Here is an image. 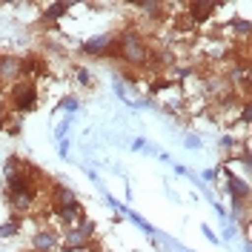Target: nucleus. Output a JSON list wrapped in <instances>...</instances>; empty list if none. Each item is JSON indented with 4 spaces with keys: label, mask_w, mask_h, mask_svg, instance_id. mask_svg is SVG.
<instances>
[{
    "label": "nucleus",
    "mask_w": 252,
    "mask_h": 252,
    "mask_svg": "<svg viewBox=\"0 0 252 252\" xmlns=\"http://www.w3.org/2000/svg\"><path fill=\"white\" fill-rule=\"evenodd\" d=\"M52 215H55V220L61 223V229H69V226H78L80 218H86V209H83V204H72V206H58V209H52Z\"/></svg>",
    "instance_id": "obj_8"
},
{
    "label": "nucleus",
    "mask_w": 252,
    "mask_h": 252,
    "mask_svg": "<svg viewBox=\"0 0 252 252\" xmlns=\"http://www.w3.org/2000/svg\"><path fill=\"white\" fill-rule=\"evenodd\" d=\"M184 9H187V20L192 26H206L215 17V6L209 0H189Z\"/></svg>",
    "instance_id": "obj_5"
},
{
    "label": "nucleus",
    "mask_w": 252,
    "mask_h": 252,
    "mask_svg": "<svg viewBox=\"0 0 252 252\" xmlns=\"http://www.w3.org/2000/svg\"><path fill=\"white\" fill-rule=\"evenodd\" d=\"M172 86H175V83H172L169 78H166V75H155V78H152V83H149L146 89H149V97H155V94H163V92H169Z\"/></svg>",
    "instance_id": "obj_16"
},
{
    "label": "nucleus",
    "mask_w": 252,
    "mask_h": 252,
    "mask_svg": "<svg viewBox=\"0 0 252 252\" xmlns=\"http://www.w3.org/2000/svg\"><path fill=\"white\" fill-rule=\"evenodd\" d=\"M20 80V55H0V86Z\"/></svg>",
    "instance_id": "obj_9"
},
{
    "label": "nucleus",
    "mask_w": 252,
    "mask_h": 252,
    "mask_svg": "<svg viewBox=\"0 0 252 252\" xmlns=\"http://www.w3.org/2000/svg\"><path fill=\"white\" fill-rule=\"evenodd\" d=\"M61 250V232H55L52 226H40L32 235V252H55Z\"/></svg>",
    "instance_id": "obj_7"
},
{
    "label": "nucleus",
    "mask_w": 252,
    "mask_h": 252,
    "mask_svg": "<svg viewBox=\"0 0 252 252\" xmlns=\"http://www.w3.org/2000/svg\"><path fill=\"white\" fill-rule=\"evenodd\" d=\"M86 252H100V250H97V247H94V244H92V247H89V250H86Z\"/></svg>",
    "instance_id": "obj_31"
},
{
    "label": "nucleus",
    "mask_w": 252,
    "mask_h": 252,
    "mask_svg": "<svg viewBox=\"0 0 252 252\" xmlns=\"http://www.w3.org/2000/svg\"><path fill=\"white\" fill-rule=\"evenodd\" d=\"M218 146H220V152H223L226 158H232V155L238 152V146H241V143H238V138H235V135H220Z\"/></svg>",
    "instance_id": "obj_19"
},
{
    "label": "nucleus",
    "mask_w": 252,
    "mask_h": 252,
    "mask_svg": "<svg viewBox=\"0 0 252 252\" xmlns=\"http://www.w3.org/2000/svg\"><path fill=\"white\" fill-rule=\"evenodd\" d=\"M78 229H80V232H83V235H86V238H92V241H94V235H97V220H94V218H89V215H86V218H80Z\"/></svg>",
    "instance_id": "obj_22"
},
{
    "label": "nucleus",
    "mask_w": 252,
    "mask_h": 252,
    "mask_svg": "<svg viewBox=\"0 0 252 252\" xmlns=\"http://www.w3.org/2000/svg\"><path fill=\"white\" fill-rule=\"evenodd\" d=\"M58 109H63L66 115H75V112H80V100H78V94H66L61 103H58Z\"/></svg>",
    "instance_id": "obj_21"
},
{
    "label": "nucleus",
    "mask_w": 252,
    "mask_h": 252,
    "mask_svg": "<svg viewBox=\"0 0 252 252\" xmlns=\"http://www.w3.org/2000/svg\"><path fill=\"white\" fill-rule=\"evenodd\" d=\"M6 201H9V206H12V215H26V212H32V206H34V201H37V189H29V192H17V195H6Z\"/></svg>",
    "instance_id": "obj_11"
},
{
    "label": "nucleus",
    "mask_w": 252,
    "mask_h": 252,
    "mask_svg": "<svg viewBox=\"0 0 252 252\" xmlns=\"http://www.w3.org/2000/svg\"><path fill=\"white\" fill-rule=\"evenodd\" d=\"M58 155H61V158H69V138L58 141Z\"/></svg>",
    "instance_id": "obj_29"
},
{
    "label": "nucleus",
    "mask_w": 252,
    "mask_h": 252,
    "mask_svg": "<svg viewBox=\"0 0 252 252\" xmlns=\"http://www.w3.org/2000/svg\"><path fill=\"white\" fill-rule=\"evenodd\" d=\"M94 241L86 238L78 226H69V229H61V250L63 252H86Z\"/></svg>",
    "instance_id": "obj_6"
},
{
    "label": "nucleus",
    "mask_w": 252,
    "mask_h": 252,
    "mask_svg": "<svg viewBox=\"0 0 252 252\" xmlns=\"http://www.w3.org/2000/svg\"><path fill=\"white\" fill-rule=\"evenodd\" d=\"M184 146H187L189 152H201L204 138H201V135H195V132H187V135H184Z\"/></svg>",
    "instance_id": "obj_23"
},
{
    "label": "nucleus",
    "mask_w": 252,
    "mask_h": 252,
    "mask_svg": "<svg viewBox=\"0 0 252 252\" xmlns=\"http://www.w3.org/2000/svg\"><path fill=\"white\" fill-rule=\"evenodd\" d=\"M201 232L206 235V241H209V244H220V241H218V235H215V232L209 229V223H204V226H201Z\"/></svg>",
    "instance_id": "obj_28"
},
{
    "label": "nucleus",
    "mask_w": 252,
    "mask_h": 252,
    "mask_svg": "<svg viewBox=\"0 0 252 252\" xmlns=\"http://www.w3.org/2000/svg\"><path fill=\"white\" fill-rule=\"evenodd\" d=\"M49 204H52V209H58V206H72V204H78V192L72 187L55 184V187H52V195H49Z\"/></svg>",
    "instance_id": "obj_12"
},
{
    "label": "nucleus",
    "mask_w": 252,
    "mask_h": 252,
    "mask_svg": "<svg viewBox=\"0 0 252 252\" xmlns=\"http://www.w3.org/2000/svg\"><path fill=\"white\" fill-rule=\"evenodd\" d=\"M20 226H23V218H20V215H12L6 223H0V241H3V238L17 235V232H20Z\"/></svg>",
    "instance_id": "obj_17"
},
{
    "label": "nucleus",
    "mask_w": 252,
    "mask_h": 252,
    "mask_svg": "<svg viewBox=\"0 0 252 252\" xmlns=\"http://www.w3.org/2000/svg\"><path fill=\"white\" fill-rule=\"evenodd\" d=\"M6 100H9V112L12 115H29L40 106V92H37V83L34 80H17L9 86V94H6Z\"/></svg>",
    "instance_id": "obj_2"
},
{
    "label": "nucleus",
    "mask_w": 252,
    "mask_h": 252,
    "mask_svg": "<svg viewBox=\"0 0 252 252\" xmlns=\"http://www.w3.org/2000/svg\"><path fill=\"white\" fill-rule=\"evenodd\" d=\"M112 89H115V94H118V97H121L124 103H129V94H126V83H124L121 78H115V80H112Z\"/></svg>",
    "instance_id": "obj_26"
},
{
    "label": "nucleus",
    "mask_w": 252,
    "mask_h": 252,
    "mask_svg": "<svg viewBox=\"0 0 252 252\" xmlns=\"http://www.w3.org/2000/svg\"><path fill=\"white\" fill-rule=\"evenodd\" d=\"M69 129H72V115H66V118L61 121V124L55 126V138H58V141L69 138Z\"/></svg>",
    "instance_id": "obj_24"
},
{
    "label": "nucleus",
    "mask_w": 252,
    "mask_h": 252,
    "mask_svg": "<svg viewBox=\"0 0 252 252\" xmlns=\"http://www.w3.org/2000/svg\"><path fill=\"white\" fill-rule=\"evenodd\" d=\"M75 75H78V83L80 86H92L94 80H92V72L86 69V66H75Z\"/></svg>",
    "instance_id": "obj_25"
},
{
    "label": "nucleus",
    "mask_w": 252,
    "mask_h": 252,
    "mask_svg": "<svg viewBox=\"0 0 252 252\" xmlns=\"http://www.w3.org/2000/svg\"><path fill=\"white\" fill-rule=\"evenodd\" d=\"M198 178H201L204 184H212V181H218V169H204Z\"/></svg>",
    "instance_id": "obj_27"
},
{
    "label": "nucleus",
    "mask_w": 252,
    "mask_h": 252,
    "mask_svg": "<svg viewBox=\"0 0 252 252\" xmlns=\"http://www.w3.org/2000/svg\"><path fill=\"white\" fill-rule=\"evenodd\" d=\"M223 192H226L229 198H235V201H250V195H252L250 181H247L244 175H229V178H223Z\"/></svg>",
    "instance_id": "obj_10"
},
{
    "label": "nucleus",
    "mask_w": 252,
    "mask_h": 252,
    "mask_svg": "<svg viewBox=\"0 0 252 252\" xmlns=\"http://www.w3.org/2000/svg\"><path fill=\"white\" fill-rule=\"evenodd\" d=\"M201 92H204V97H209V100H220V97L232 94L235 89L229 86V80L223 78V75H204V78H201Z\"/></svg>",
    "instance_id": "obj_4"
},
{
    "label": "nucleus",
    "mask_w": 252,
    "mask_h": 252,
    "mask_svg": "<svg viewBox=\"0 0 252 252\" xmlns=\"http://www.w3.org/2000/svg\"><path fill=\"white\" fill-rule=\"evenodd\" d=\"M20 166H23V160L17 155L6 158V163H3V181H9V178H15L17 172H20Z\"/></svg>",
    "instance_id": "obj_20"
},
{
    "label": "nucleus",
    "mask_w": 252,
    "mask_h": 252,
    "mask_svg": "<svg viewBox=\"0 0 252 252\" xmlns=\"http://www.w3.org/2000/svg\"><path fill=\"white\" fill-rule=\"evenodd\" d=\"M250 20H244V17H232L223 29H220V34H232V37H238V40H250Z\"/></svg>",
    "instance_id": "obj_14"
},
{
    "label": "nucleus",
    "mask_w": 252,
    "mask_h": 252,
    "mask_svg": "<svg viewBox=\"0 0 252 252\" xmlns=\"http://www.w3.org/2000/svg\"><path fill=\"white\" fill-rule=\"evenodd\" d=\"M3 118H6V112H0V135H3Z\"/></svg>",
    "instance_id": "obj_30"
},
{
    "label": "nucleus",
    "mask_w": 252,
    "mask_h": 252,
    "mask_svg": "<svg viewBox=\"0 0 252 252\" xmlns=\"http://www.w3.org/2000/svg\"><path fill=\"white\" fill-rule=\"evenodd\" d=\"M80 55L100 58V61H118V32H100L80 43Z\"/></svg>",
    "instance_id": "obj_3"
},
{
    "label": "nucleus",
    "mask_w": 252,
    "mask_h": 252,
    "mask_svg": "<svg viewBox=\"0 0 252 252\" xmlns=\"http://www.w3.org/2000/svg\"><path fill=\"white\" fill-rule=\"evenodd\" d=\"M72 9H75V3H69V0H58V3H46V6H43V20H46V23H58V20H61V17H66L69 15V12H72Z\"/></svg>",
    "instance_id": "obj_13"
},
{
    "label": "nucleus",
    "mask_w": 252,
    "mask_h": 252,
    "mask_svg": "<svg viewBox=\"0 0 252 252\" xmlns=\"http://www.w3.org/2000/svg\"><path fill=\"white\" fill-rule=\"evenodd\" d=\"M118 61L124 63L126 69H146L149 61V43L141 34V29L129 26V29L118 32Z\"/></svg>",
    "instance_id": "obj_1"
},
{
    "label": "nucleus",
    "mask_w": 252,
    "mask_h": 252,
    "mask_svg": "<svg viewBox=\"0 0 252 252\" xmlns=\"http://www.w3.org/2000/svg\"><path fill=\"white\" fill-rule=\"evenodd\" d=\"M135 9H138L143 17H163L166 3H160V0H141V3H135Z\"/></svg>",
    "instance_id": "obj_15"
},
{
    "label": "nucleus",
    "mask_w": 252,
    "mask_h": 252,
    "mask_svg": "<svg viewBox=\"0 0 252 252\" xmlns=\"http://www.w3.org/2000/svg\"><path fill=\"white\" fill-rule=\"evenodd\" d=\"M126 218L132 220V223H135L138 229H143L146 235H158V229H155V226H152V223H149L146 218H143L141 212H132V209H129V212H126Z\"/></svg>",
    "instance_id": "obj_18"
}]
</instances>
